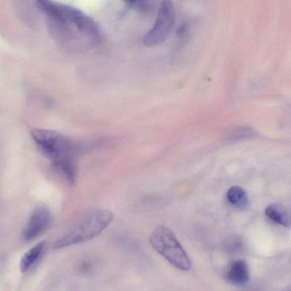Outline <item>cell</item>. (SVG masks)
Returning a JSON list of instances; mask_svg holds the SVG:
<instances>
[{
  "label": "cell",
  "mask_w": 291,
  "mask_h": 291,
  "mask_svg": "<svg viewBox=\"0 0 291 291\" xmlns=\"http://www.w3.org/2000/svg\"><path fill=\"white\" fill-rule=\"evenodd\" d=\"M32 137L42 154L51 160L53 166L62 172L68 182L74 183L76 160L85 150L83 145L51 130H34Z\"/></svg>",
  "instance_id": "6da1fadb"
},
{
  "label": "cell",
  "mask_w": 291,
  "mask_h": 291,
  "mask_svg": "<svg viewBox=\"0 0 291 291\" xmlns=\"http://www.w3.org/2000/svg\"><path fill=\"white\" fill-rule=\"evenodd\" d=\"M114 218L112 212L100 209L87 214L67 234L53 244L54 249L87 242L95 238L108 227Z\"/></svg>",
  "instance_id": "7a4b0ae2"
},
{
  "label": "cell",
  "mask_w": 291,
  "mask_h": 291,
  "mask_svg": "<svg viewBox=\"0 0 291 291\" xmlns=\"http://www.w3.org/2000/svg\"><path fill=\"white\" fill-rule=\"evenodd\" d=\"M151 246L171 265L178 269L189 271L192 263L189 256L170 230L159 227L150 237Z\"/></svg>",
  "instance_id": "3957f363"
},
{
  "label": "cell",
  "mask_w": 291,
  "mask_h": 291,
  "mask_svg": "<svg viewBox=\"0 0 291 291\" xmlns=\"http://www.w3.org/2000/svg\"><path fill=\"white\" fill-rule=\"evenodd\" d=\"M175 21V10L171 0H162L160 2L158 16L152 28L145 34L143 42L146 47L161 45L169 37Z\"/></svg>",
  "instance_id": "277c9868"
},
{
  "label": "cell",
  "mask_w": 291,
  "mask_h": 291,
  "mask_svg": "<svg viewBox=\"0 0 291 291\" xmlns=\"http://www.w3.org/2000/svg\"><path fill=\"white\" fill-rule=\"evenodd\" d=\"M52 221V214L49 209L45 206H38L30 214L22 233V239L26 241L36 239L50 227Z\"/></svg>",
  "instance_id": "5b68a950"
},
{
  "label": "cell",
  "mask_w": 291,
  "mask_h": 291,
  "mask_svg": "<svg viewBox=\"0 0 291 291\" xmlns=\"http://www.w3.org/2000/svg\"><path fill=\"white\" fill-rule=\"evenodd\" d=\"M67 22L74 24L80 31L89 34H95L98 27L95 22L86 14L74 7L65 5Z\"/></svg>",
  "instance_id": "8992f818"
},
{
  "label": "cell",
  "mask_w": 291,
  "mask_h": 291,
  "mask_svg": "<svg viewBox=\"0 0 291 291\" xmlns=\"http://www.w3.org/2000/svg\"><path fill=\"white\" fill-rule=\"evenodd\" d=\"M227 280L235 286H244L249 280V272L246 262L242 260L233 262L226 275Z\"/></svg>",
  "instance_id": "52a82bcc"
},
{
  "label": "cell",
  "mask_w": 291,
  "mask_h": 291,
  "mask_svg": "<svg viewBox=\"0 0 291 291\" xmlns=\"http://www.w3.org/2000/svg\"><path fill=\"white\" fill-rule=\"evenodd\" d=\"M47 244L45 241H42L22 256L20 263V268L22 273H27L36 265L38 260L44 254Z\"/></svg>",
  "instance_id": "ba28073f"
},
{
  "label": "cell",
  "mask_w": 291,
  "mask_h": 291,
  "mask_svg": "<svg viewBox=\"0 0 291 291\" xmlns=\"http://www.w3.org/2000/svg\"><path fill=\"white\" fill-rule=\"evenodd\" d=\"M265 213L268 217L276 223L290 227L291 225V216L283 206L279 204L271 205L266 208Z\"/></svg>",
  "instance_id": "9c48e42d"
},
{
  "label": "cell",
  "mask_w": 291,
  "mask_h": 291,
  "mask_svg": "<svg viewBox=\"0 0 291 291\" xmlns=\"http://www.w3.org/2000/svg\"><path fill=\"white\" fill-rule=\"evenodd\" d=\"M37 5L40 9L50 15L57 20L63 23L67 22L64 5L53 2L51 0H37Z\"/></svg>",
  "instance_id": "30bf717a"
},
{
  "label": "cell",
  "mask_w": 291,
  "mask_h": 291,
  "mask_svg": "<svg viewBox=\"0 0 291 291\" xmlns=\"http://www.w3.org/2000/svg\"><path fill=\"white\" fill-rule=\"evenodd\" d=\"M227 198L229 202L237 209H246L248 205L246 191L239 186H233L229 190Z\"/></svg>",
  "instance_id": "8fae6325"
},
{
  "label": "cell",
  "mask_w": 291,
  "mask_h": 291,
  "mask_svg": "<svg viewBox=\"0 0 291 291\" xmlns=\"http://www.w3.org/2000/svg\"><path fill=\"white\" fill-rule=\"evenodd\" d=\"M255 132L253 129L247 126H240L233 128L225 133L224 139L228 142H236L251 139L254 137Z\"/></svg>",
  "instance_id": "7c38bea8"
},
{
  "label": "cell",
  "mask_w": 291,
  "mask_h": 291,
  "mask_svg": "<svg viewBox=\"0 0 291 291\" xmlns=\"http://www.w3.org/2000/svg\"><path fill=\"white\" fill-rule=\"evenodd\" d=\"M187 31V26L186 24H182L179 26L177 29V34L178 37H182Z\"/></svg>",
  "instance_id": "4fadbf2b"
},
{
  "label": "cell",
  "mask_w": 291,
  "mask_h": 291,
  "mask_svg": "<svg viewBox=\"0 0 291 291\" xmlns=\"http://www.w3.org/2000/svg\"><path fill=\"white\" fill-rule=\"evenodd\" d=\"M122 1L131 5L136 4V3H137V0H122Z\"/></svg>",
  "instance_id": "5bb4252c"
},
{
  "label": "cell",
  "mask_w": 291,
  "mask_h": 291,
  "mask_svg": "<svg viewBox=\"0 0 291 291\" xmlns=\"http://www.w3.org/2000/svg\"><path fill=\"white\" fill-rule=\"evenodd\" d=\"M139 1H140V0H137V3L139 2Z\"/></svg>",
  "instance_id": "9a60e30c"
}]
</instances>
